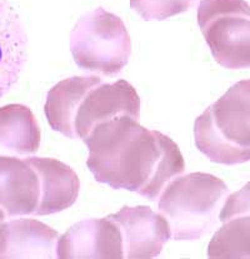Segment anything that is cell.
I'll return each mask as SVG.
<instances>
[{
	"label": "cell",
	"mask_w": 250,
	"mask_h": 259,
	"mask_svg": "<svg viewBox=\"0 0 250 259\" xmlns=\"http://www.w3.org/2000/svg\"><path fill=\"white\" fill-rule=\"evenodd\" d=\"M103 83L98 75H76L63 79L46 94L44 113L50 128L69 139H76L74 120L85 94Z\"/></svg>",
	"instance_id": "5bb4252c"
},
{
	"label": "cell",
	"mask_w": 250,
	"mask_h": 259,
	"mask_svg": "<svg viewBox=\"0 0 250 259\" xmlns=\"http://www.w3.org/2000/svg\"><path fill=\"white\" fill-rule=\"evenodd\" d=\"M196 18L218 64L231 70L250 68V5L245 0H200Z\"/></svg>",
	"instance_id": "5b68a950"
},
{
	"label": "cell",
	"mask_w": 250,
	"mask_h": 259,
	"mask_svg": "<svg viewBox=\"0 0 250 259\" xmlns=\"http://www.w3.org/2000/svg\"><path fill=\"white\" fill-rule=\"evenodd\" d=\"M219 222L223 226L208 245V257L250 259V184L225 198Z\"/></svg>",
	"instance_id": "9c48e42d"
},
{
	"label": "cell",
	"mask_w": 250,
	"mask_h": 259,
	"mask_svg": "<svg viewBox=\"0 0 250 259\" xmlns=\"http://www.w3.org/2000/svg\"><path fill=\"white\" fill-rule=\"evenodd\" d=\"M84 144L89 170L98 183L155 200L168 183L185 170L178 144L162 132L123 115L99 123Z\"/></svg>",
	"instance_id": "6da1fadb"
},
{
	"label": "cell",
	"mask_w": 250,
	"mask_h": 259,
	"mask_svg": "<svg viewBox=\"0 0 250 259\" xmlns=\"http://www.w3.org/2000/svg\"><path fill=\"white\" fill-rule=\"evenodd\" d=\"M39 199L38 174L26 158L0 155V208L8 218L34 215Z\"/></svg>",
	"instance_id": "8fae6325"
},
{
	"label": "cell",
	"mask_w": 250,
	"mask_h": 259,
	"mask_svg": "<svg viewBox=\"0 0 250 259\" xmlns=\"http://www.w3.org/2000/svg\"><path fill=\"white\" fill-rule=\"evenodd\" d=\"M57 258L123 259L122 229L109 215L79 222L58 238Z\"/></svg>",
	"instance_id": "52a82bcc"
},
{
	"label": "cell",
	"mask_w": 250,
	"mask_h": 259,
	"mask_svg": "<svg viewBox=\"0 0 250 259\" xmlns=\"http://www.w3.org/2000/svg\"><path fill=\"white\" fill-rule=\"evenodd\" d=\"M196 148L212 162L235 165L250 160V79L240 80L194 123Z\"/></svg>",
	"instance_id": "7a4b0ae2"
},
{
	"label": "cell",
	"mask_w": 250,
	"mask_h": 259,
	"mask_svg": "<svg viewBox=\"0 0 250 259\" xmlns=\"http://www.w3.org/2000/svg\"><path fill=\"white\" fill-rule=\"evenodd\" d=\"M226 194V184L213 174L196 171L170 181L160 194L159 210L173 239L196 240L217 228Z\"/></svg>",
	"instance_id": "3957f363"
},
{
	"label": "cell",
	"mask_w": 250,
	"mask_h": 259,
	"mask_svg": "<svg viewBox=\"0 0 250 259\" xmlns=\"http://www.w3.org/2000/svg\"><path fill=\"white\" fill-rule=\"evenodd\" d=\"M110 218L119 224L124 243V258L150 259L160 254L172 238V228L164 214L146 205H124Z\"/></svg>",
	"instance_id": "ba28073f"
},
{
	"label": "cell",
	"mask_w": 250,
	"mask_h": 259,
	"mask_svg": "<svg viewBox=\"0 0 250 259\" xmlns=\"http://www.w3.org/2000/svg\"><path fill=\"white\" fill-rule=\"evenodd\" d=\"M41 143V129L34 113L24 104L0 107V148L19 155L34 154Z\"/></svg>",
	"instance_id": "9a60e30c"
},
{
	"label": "cell",
	"mask_w": 250,
	"mask_h": 259,
	"mask_svg": "<svg viewBox=\"0 0 250 259\" xmlns=\"http://www.w3.org/2000/svg\"><path fill=\"white\" fill-rule=\"evenodd\" d=\"M5 218H7V214H5L4 210L0 208V223H2V222H4Z\"/></svg>",
	"instance_id": "e0dca14e"
},
{
	"label": "cell",
	"mask_w": 250,
	"mask_h": 259,
	"mask_svg": "<svg viewBox=\"0 0 250 259\" xmlns=\"http://www.w3.org/2000/svg\"><path fill=\"white\" fill-rule=\"evenodd\" d=\"M40 183V199L34 215L43 217L63 212L76 202L80 181L74 169L62 160L48 157H28Z\"/></svg>",
	"instance_id": "7c38bea8"
},
{
	"label": "cell",
	"mask_w": 250,
	"mask_h": 259,
	"mask_svg": "<svg viewBox=\"0 0 250 259\" xmlns=\"http://www.w3.org/2000/svg\"><path fill=\"white\" fill-rule=\"evenodd\" d=\"M28 59V36L17 10L0 0V99L18 83Z\"/></svg>",
	"instance_id": "4fadbf2b"
},
{
	"label": "cell",
	"mask_w": 250,
	"mask_h": 259,
	"mask_svg": "<svg viewBox=\"0 0 250 259\" xmlns=\"http://www.w3.org/2000/svg\"><path fill=\"white\" fill-rule=\"evenodd\" d=\"M59 232L34 218L0 223V259L57 258Z\"/></svg>",
	"instance_id": "30bf717a"
},
{
	"label": "cell",
	"mask_w": 250,
	"mask_h": 259,
	"mask_svg": "<svg viewBox=\"0 0 250 259\" xmlns=\"http://www.w3.org/2000/svg\"><path fill=\"white\" fill-rule=\"evenodd\" d=\"M131 39L122 18L99 7L78 20L70 33V52L80 69L117 75L131 55Z\"/></svg>",
	"instance_id": "277c9868"
},
{
	"label": "cell",
	"mask_w": 250,
	"mask_h": 259,
	"mask_svg": "<svg viewBox=\"0 0 250 259\" xmlns=\"http://www.w3.org/2000/svg\"><path fill=\"white\" fill-rule=\"evenodd\" d=\"M123 115L140 120V98L136 89L124 79L100 83L79 104L74 120L75 138L84 142L99 123Z\"/></svg>",
	"instance_id": "8992f818"
},
{
	"label": "cell",
	"mask_w": 250,
	"mask_h": 259,
	"mask_svg": "<svg viewBox=\"0 0 250 259\" xmlns=\"http://www.w3.org/2000/svg\"><path fill=\"white\" fill-rule=\"evenodd\" d=\"M198 0H130V7L145 20H165L183 14Z\"/></svg>",
	"instance_id": "2e32d148"
}]
</instances>
